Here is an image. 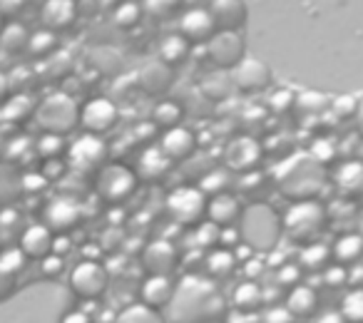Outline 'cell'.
<instances>
[{"label":"cell","instance_id":"cell-23","mask_svg":"<svg viewBox=\"0 0 363 323\" xmlns=\"http://www.w3.org/2000/svg\"><path fill=\"white\" fill-rule=\"evenodd\" d=\"M331 259H333V264H341V266H346V268L363 264V237L361 234H356V232L341 234L331 246Z\"/></svg>","mask_w":363,"mask_h":323},{"label":"cell","instance_id":"cell-4","mask_svg":"<svg viewBox=\"0 0 363 323\" xmlns=\"http://www.w3.org/2000/svg\"><path fill=\"white\" fill-rule=\"evenodd\" d=\"M33 117H35L43 135L65 137L67 132H72L80 125V107L67 92H52L38 102Z\"/></svg>","mask_w":363,"mask_h":323},{"label":"cell","instance_id":"cell-57","mask_svg":"<svg viewBox=\"0 0 363 323\" xmlns=\"http://www.w3.org/2000/svg\"><path fill=\"white\" fill-rule=\"evenodd\" d=\"M65 251H70V239L62 237V234H57V237L52 239V254H57V256H65Z\"/></svg>","mask_w":363,"mask_h":323},{"label":"cell","instance_id":"cell-55","mask_svg":"<svg viewBox=\"0 0 363 323\" xmlns=\"http://www.w3.org/2000/svg\"><path fill=\"white\" fill-rule=\"evenodd\" d=\"M65 172V164H62L60 159H48L45 162V167H43V177L50 182V179H55V177H60V174Z\"/></svg>","mask_w":363,"mask_h":323},{"label":"cell","instance_id":"cell-32","mask_svg":"<svg viewBox=\"0 0 363 323\" xmlns=\"http://www.w3.org/2000/svg\"><path fill=\"white\" fill-rule=\"evenodd\" d=\"M234 82H232V75H227V72H212L209 77H204L202 80V87H199V92L204 95V100H224V97L232 92Z\"/></svg>","mask_w":363,"mask_h":323},{"label":"cell","instance_id":"cell-27","mask_svg":"<svg viewBox=\"0 0 363 323\" xmlns=\"http://www.w3.org/2000/svg\"><path fill=\"white\" fill-rule=\"evenodd\" d=\"M237 264H239V259L232 249H214V251H209L207 259H204V271H207L209 278H217L219 281V278L232 276Z\"/></svg>","mask_w":363,"mask_h":323},{"label":"cell","instance_id":"cell-40","mask_svg":"<svg viewBox=\"0 0 363 323\" xmlns=\"http://www.w3.org/2000/svg\"><path fill=\"white\" fill-rule=\"evenodd\" d=\"M277 283L284 288H294V286H298V283H303V268L298 266V261L281 264L277 271Z\"/></svg>","mask_w":363,"mask_h":323},{"label":"cell","instance_id":"cell-29","mask_svg":"<svg viewBox=\"0 0 363 323\" xmlns=\"http://www.w3.org/2000/svg\"><path fill=\"white\" fill-rule=\"evenodd\" d=\"M328 264H331V246H326V244L313 242L301 249L298 266H301L303 271H323Z\"/></svg>","mask_w":363,"mask_h":323},{"label":"cell","instance_id":"cell-45","mask_svg":"<svg viewBox=\"0 0 363 323\" xmlns=\"http://www.w3.org/2000/svg\"><path fill=\"white\" fill-rule=\"evenodd\" d=\"M182 6V0H145V11L152 18H167Z\"/></svg>","mask_w":363,"mask_h":323},{"label":"cell","instance_id":"cell-24","mask_svg":"<svg viewBox=\"0 0 363 323\" xmlns=\"http://www.w3.org/2000/svg\"><path fill=\"white\" fill-rule=\"evenodd\" d=\"M137 82H140V87L147 95H160V92H164L172 85L169 65H164L162 60H150L147 65L140 67Z\"/></svg>","mask_w":363,"mask_h":323},{"label":"cell","instance_id":"cell-35","mask_svg":"<svg viewBox=\"0 0 363 323\" xmlns=\"http://www.w3.org/2000/svg\"><path fill=\"white\" fill-rule=\"evenodd\" d=\"M28 40H30V33H28L21 23H11V26H6L3 33H0V47L6 52L28 50Z\"/></svg>","mask_w":363,"mask_h":323},{"label":"cell","instance_id":"cell-41","mask_svg":"<svg viewBox=\"0 0 363 323\" xmlns=\"http://www.w3.org/2000/svg\"><path fill=\"white\" fill-rule=\"evenodd\" d=\"M35 149H38V154H40V157H45V162L48 159H57V157L62 154V149H65V140H62V137H57V135H43L40 140H38Z\"/></svg>","mask_w":363,"mask_h":323},{"label":"cell","instance_id":"cell-7","mask_svg":"<svg viewBox=\"0 0 363 323\" xmlns=\"http://www.w3.org/2000/svg\"><path fill=\"white\" fill-rule=\"evenodd\" d=\"M137 174L125 164H105L97 172L95 189L107 204H122L125 199H130L137 189Z\"/></svg>","mask_w":363,"mask_h":323},{"label":"cell","instance_id":"cell-61","mask_svg":"<svg viewBox=\"0 0 363 323\" xmlns=\"http://www.w3.org/2000/svg\"><path fill=\"white\" fill-rule=\"evenodd\" d=\"M8 92H11V80H8L6 72H0V102L6 100Z\"/></svg>","mask_w":363,"mask_h":323},{"label":"cell","instance_id":"cell-56","mask_svg":"<svg viewBox=\"0 0 363 323\" xmlns=\"http://www.w3.org/2000/svg\"><path fill=\"white\" fill-rule=\"evenodd\" d=\"M23 184H26L28 192H35V189H43L48 184V179L43 177V174H28L26 179H23Z\"/></svg>","mask_w":363,"mask_h":323},{"label":"cell","instance_id":"cell-46","mask_svg":"<svg viewBox=\"0 0 363 323\" xmlns=\"http://www.w3.org/2000/svg\"><path fill=\"white\" fill-rule=\"evenodd\" d=\"M219 232L222 229L217 227V224H212V222H202L197 227V232H194V242L199 244V246H214V244H219Z\"/></svg>","mask_w":363,"mask_h":323},{"label":"cell","instance_id":"cell-37","mask_svg":"<svg viewBox=\"0 0 363 323\" xmlns=\"http://www.w3.org/2000/svg\"><path fill=\"white\" fill-rule=\"evenodd\" d=\"M229 187V172L227 169H214V172H209L207 177L202 179V184H199V189H202L204 194H209V197H217V194H224Z\"/></svg>","mask_w":363,"mask_h":323},{"label":"cell","instance_id":"cell-14","mask_svg":"<svg viewBox=\"0 0 363 323\" xmlns=\"http://www.w3.org/2000/svg\"><path fill=\"white\" fill-rule=\"evenodd\" d=\"M214 33H217V28H214V21H212V16H209L207 8H189L187 13H182L179 35L184 38L189 45H192V42L202 45V42H207Z\"/></svg>","mask_w":363,"mask_h":323},{"label":"cell","instance_id":"cell-34","mask_svg":"<svg viewBox=\"0 0 363 323\" xmlns=\"http://www.w3.org/2000/svg\"><path fill=\"white\" fill-rule=\"evenodd\" d=\"M338 313L346 323H363V286L346 291L338 303Z\"/></svg>","mask_w":363,"mask_h":323},{"label":"cell","instance_id":"cell-1","mask_svg":"<svg viewBox=\"0 0 363 323\" xmlns=\"http://www.w3.org/2000/svg\"><path fill=\"white\" fill-rule=\"evenodd\" d=\"M227 316V298L207 278L189 276L177 286L167 306V323H219Z\"/></svg>","mask_w":363,"mask_h":323},{"label":"cell","instance_id":"cell-59","mask_svg":"<svg viewBox=\"0 0 363 323\" xmlns=\"http://www.w3.org/2000/svg\"><path fill=\"white\" fill-rule=\"evenodd\" d=\"M316 323H346V321H343V316L338 311H326L316 318Z\"/></svg>","mask_w":363,"mask_h":323},{"label":"cell","instance_id":"cell-21","mask_svg":"<svg viewBox=\"0 0 363 323\" xmlns=\"http://www.w3.org/2000/svg\"><path fill=\"white\" fill-rule=\"evenodd\" d=\"M52 232L45 227V224H33L26 232L21 234V251L26 254V259H38L43 261L45 256L52 254Z\"/></svg>","mask_w":363,"mask_h":323},{"label":"cell","instance_id":"cell-5","mask_svg":"<svg viewBox=\"0 0 363 323\" xmlns=\"http://www.w3.org/2000/svg\"><path fill=\"white\" fill-rule=\"evenodd\" d=\"M242 239L254 251H269L281 237V217L267 204H252L242 212Z\"/></svg>","mask_w":363,"mask_h":323},{"label":"cell","instance_id":"cell-11","mask_svg":"<svg viewBox=\"0 0 363 323\" xmlns=\"http://www.w3.org/2000/svg\"><path fill=\"white\" fill-rule=\"evenodd\" d=\"M117 117H120V112H117L115 102L107 100V97H95V100L85 102L80 107V125L87 135L100 137L110 132L117 125Z\"/></svg>","mask_w":363,"mask_h":323},{"label":"cell","instance_id":"cell-39","mask_svg":"<svg viewBox=\"0 0 363 323\" xmlns=\"http://www.w3.org/2000/svg\"><path fill=\"white\" fill-rule=\"evenodd\" d=\"M55 45H57L55 33L38 30V33H33L30 40H28V52H30V55H45V52H52Z\"/></svg>","mask_w":363,"mask_h":323},{"label":"cell","instance_id":"cell-22","mask_svg":"<svg viewBox=\"0 0 363 323\" xmlns=\"http://www.w3.org/2000/svg\"><path fill=\"white\" fill-rule=\"evenodd\" d=\"M43 26L45 30H65L72 26V21L77 18V6L75 0H45L43 3Z\"/></svg>","mask_w":363,"mask_h":323},{"label":"cell","instance_id":"cell-58","mask_svg":"<svg viewBox=\"0 0 363 323\" xmlns=\"http://www.w3.org/2000/svg\"><path fill=\"white\" fill-rule=\"evenodd\" d=\"M264 271L262 261H249L247 266H244V273H247V281H257V276Z\"/></svg>","mask_w":363,"mask_h":323},{"label":"cell","instance_id":"cell-38","mask_svg":"<svg viewBox=\"0 0 363 323\" xmlns=\"http://www.w3.org/2000/svg\"><path fill=\"white\" fill-rule=\"evenodd\" d=\"M142 18V8L137 3H120L112 13V21L120 28H135Z\"/></svg>","mask_w":363,"mask_h":323},{"label":"cell","instance_id":"cell-18","mask_svg":"<svg viewBox=\"0 0 363 323\" xmlns=\"http://www.w3.org/2000/svg\"><path fill=\"white\" fill-rule=\"evenodd\" d=\"M160 149L169 162H182L192 157V152L197 149V137L187 127H172L162 135Z\"/></svg>","mask_w":363,"mask_h":323},{"label":"cell","instance_id":"cell-31","mask_svg":"<svg viewBox=\"0 0 363 323\" xmlns=\"http://www.w3.org/2000/svg\"><path fill=\"white\" fill-rule=\"evenodd\" d=\"M187 55H189V42L184 40L179 33H172V35L162 38L160 60L164 62V65H177V62H182Z\"/></svg>","mask_w":363,"mask_h":323},{"label":"cell","instance_id":"cell-47","mask_svg":"<svg viewBox=\"0 0 363 323\" xmlns=\"http://www.w3.org/2000/svg\"><path fill=\"white\" fill-rule=\"evenodd\" d=\"M296 318L289 313V308L284 303H274L262 313V323H294Z\"/></svg>","mask_w":363,"mask_h":323},{"label":"cell","instance_id":"cell-20","mask_svg":"<svg viewBox=\"0 0 363 323\" xmlns=\"http://www.w3.org/2000/svg\"><path fill=\"white\" fill-rule=\"evenodd\" d=\"M242 204L234 194L224 192V194H217L207 202V219L212 224H217L219 229H227V227H234V224L242 219Z\"/></svg>","mask_w":363,"mask_h":323},{"label":"cell","instance_id":"cell-51","mask_svg":"<svg viewBox=\"0 0 363 323\" xmlns=\"http://www.w3.org/2000/svg\"><path fill=\"white\" fill-rule=\"evenodd\" d=\"M296 97H294V90H277V95L269 97V105L274 107L277 112H284L289 105H294Z\"/></svg>","mask_w":363,"mask_h":323},{"label":"cell","instance_id":"cell-28","mask_svg":"<svg viewBox=\"0 0 363 323\" xmlns=\"http://www.w3.org/2000/svg\"><path fill=\"white\" fill-rule=\"evenodd\" d=\"M167 169H169V159L162 154L160 147H150V149L142 152L140 167H137V172H140L142 179H147V182H157V179L164 177Z\"/></svg>","mask_w":363,"mask_h":323},{"label":"cell","instance_id":"cell-15","mask_svg":"<svg viewBox=\"0 0 363 323\" xmlns=\"http://www.w3.org/2000/svg\"><path fill=\"white\" fill-rule=\"evenodd\" d=\"M80 217H82L80 204L70 197H55L45 207V227L57 234H65L72 227H77Z\"/></svg>","mask_w":363,"mask_h":323},{"label":"cell","instance_id":"cell-10","mask_svg":"<svg viewBox=\"0 0 363 323\" xmlns=\"http://www.w3.org/2000/svg\"><path fill=\"white\" fill-rule=\"evenodd\" d=\"M207 57L222 70H234L244 60V40L239 33H214L207 40Z\"/></svg>","mask_w":363,"mask_h":323},{"label":"cell","instance_id":"cell-54","mask_svg":"<svg viewBox=\"0 0 363 323\" xmlns=\"http://www.w3.org/2000/svg\"><path fill=\"white\" fill-rule=\"evenodd\" d=\"M13 288H16V276H13V273H8L6 268H0V301L11 296Z\"/></svg>","mask_w":363,"mask_h":323},{"label":"cell","instance_id":"cell-12","mask_svg":"<svg viewBox=\"0 0 363 323\" xmlns=\"http://www.w3.org/2000/svg\"><path fill=\"white\" fill-rule=\"evenodd\" d=\"M179 264V254H177L174 244L157 239L150 242L142 251V266H145L147 276H172V271Z\"/></svg>","mask_w":363,"mask_h":323},{"label":"cell","instance_id":"cell-63","mask_svg":"<svg viewBox=\"0 0 363 323\" xmlns=\"http://www.w3.org/2000/svg\"><path fill=\"white\" fill-rule=\"evenodd\" d=\"M0 254H3V242H0Z\"/></svg>","mask_w":363,"mask_h":323},{"label":"cell","instance_id":"cell-60","mask_svg":"<svg viewBox=\"0 0 363 323\" xmlns=\"http://www.w3.org/2000/svg\"><path fill=\"white\" fill-rule=\"evenodd\" d=\"M62 323H90V318H87L82 311H72V313H67V316L62 318Z\"/></svg>","mask_w":363,"mask_h":323},{"label":"cell","instance_id":"cell-48","mask_svg":"<svg viewBox=\"0 0 363 323\" xmlns=\"http://www.w3.org/2000/svg\"><path fill=\"white\" fill-rule=\"evenodd\" d=\"M62 271H65V259L57 256V254H50L40 261V273L45 278H57Z\"/></svg>","mask_w":363,"mask_h":323},{"label":"cell","instance_id":"cell-43","mask_svg":"<svg viewBox=\"0 0 363 323\" xmlns=\"http://www.w3.org/2000/svg\"><path fill=\"white\" fill-rule=\"evenodd\" d=\"M21 227V214L16 209H3L0 212V242L16 237V229Z\"/></svg>","mask_w":363,"mask_h":323},{"label":"cell","instance_id":"cell-53","mask_svg":"<svg viewBox=\"0 0 363 323\" xmlns=\"http://www.w3.org/2000/svg\"><path fill=\"white\" fill-rule=\"evenodd\" d=\"M219 244H222V249H232V246H237V244H242V234H239L234 227L222 229V232H219Z\"/></svg>","mask_w":363,"mask_h":323},{"label":"cell","instance_id":"cell-17","mask_svg":"<svg viewBox=\"0 0 363 323\" xmlns=\"http://www.w3.org/2000/svg\"><path fill=\"white\" fill-rule=\"evenodd\" d=\"M269 67L264 65L262 60H254V57H244L237 67L232 70V82L234 87L244 92H257V90H264L269 85Z\"/></svg>","mask_w":363,"mask_h":323},{"label":"cell","instance_id":"cell-19","mask_svg":"<svg viewBox=\"0 0 363 323\" xmlns=\"http://www.w3.org/2000/svg\"><path fill=\"white\" fill-rule=\"evenodd\" d=\"M207 11L212 16L217 33H237V28H242V23L247 21V6L242 0H212V6Z\"/></svg>","mask_w":363,"mask_h":323},{"label":"cell","instance_id":"cell-13","mask_svg":"<svg viewBox=\"0 0 363 323\" xmlns=\"http://www.w3.org/2000/svg\"><path fill=\"white\" fill-rule=\"evenodd\" d=\"M262 159V147H259L257 140L252 137H239L232 144L227 147V154H224V162H227L229 172H242L249 174Z\"/></svg>","mask_w":363,"mask_h":323},{"label":"cell","instance_id":"cell-33","mask_svg":"<svg viewBox=\"0 0 363 323\" xmlns=\"http://www.w3.org/2000/svg\"><path fill=\"white\" fill-rule=\"evenodd\" d=\"M112 323H167V318L160 311L147 308L145 303H132V306L122 308Z\"/></svg>","mask_w":363,"mask_h":323},{"label":"cell","instance_id":"cell-30","mask_svg":"<svg viewBox=\"0 0 363 323\" xmlns=\"http://www.w3.org/2000/svg\"><path fill=\"white\" fill-rule=\"evenodd\" d=\"M336 182L343 194L363 192V162H346L336 172Z\"/></svg>","mask_w":363,"mask_h":323},{"label":"cell","instance_id":"cell-62","mask_svg":"<svg viewBox=\"0 0 363 323\" xmlns=\"http://www.w3.org/2000/svg\"><path fill=\"white\" fill-rule=\"evenodd\" d=\"M353 117H356L358 132H361V135H363V100L358 102V107H356V115H353Z\"/></svg>","mask_w":363,"mask_h":323},{"label":"cell","instance_id":"cell-36","mask_svg":"<svg viewBox=\"0 0 363 323\" xmlns=\"http://www.w3.org/2000/svg\"><path fill=\"white\" fill-rule=\"evenodd\" d=\"M182 107L177 105V102H160V105L155 107V115H152V120H155V127H162V130H172V127H179L182 122Z\"/></svg>","mask_w":363,"mask_h":323},{"label":"cell","instance_id":"cell-3","mask_svg":"<svg viewBox=\"0 0 363 323\" xmlns=\"http://www.w3.org/2000/svg\"><path fill=\"white\" fill-rule=\"evenodd\" d=\"M326 219H328L326 207L318 204L316 199H311V202H296L281 217V232L294 244L306 246V244H313L321 237V232L326 229Z\"/></svg>","mask_w":363,"mask_h":323},{"label":"cell","instance_id":"cell-16","mask_svg":"<svg viewBox=\"0 0 363 323\" xmlns=\"http://www.w3.org/2000/svg\"><path fill=\"white\" fill-rule=\"evenodd\" d=\"M177 291V283L172 276H147L140 286V303H145L152 311H164L172 303Z\"/></svg>","mask_w":363,"mask_h":323},{"label":"cell","instance_id":"cell-44","mask_svg":"<svg viewBox=\"0 0 363 323\" xmlns=\"http://www.w3.org/2000/svg\"><path fill=\"white\" fill-rule=\"evenodd\" d=\"M23 266H26V254L21 249H6V251L0 254V268H6L13 276L18 271H23Z\"/></svg>","mask_w":363,"mask_h":323},{"label":"cell","instance_id":"cell-50","mask_svg":"<svg viewBox=\"0 0 363 323\" xmlns=\"http://www.w3.org/2000/svg\"><path fill=\"white\" fill-rule=\"evenodd\" d=\"M296 105L306 112H321L326 107V97H321L318 92H303L301 97H296Z\"/></svg>","mask_w":363,"mask_h":323},{"label":"cell","instance_id":"cell-8","mask_svg":"<svg viewBox=\"0 0 363 323\" xmlns=\"http://www.w3.org/2000/svg\"><path fill=\"white\" fill-rule=\"evenodd\" d=\"M110 286V273L95 259H85L70 271V291L82 301H97Z\"/></svg>","mask_w":363,"mask_h":323},{"label":"cell","instance_id":"cell-26","mask_svg":"<svg viewBox=\"0 0 363 323\" xmlns=\"http://www.w3.org/2000/svg\"><path fill=\"white\" fill-rule=\"evenodd\" d=\"M264 298H267V291H264L257 281H242V283H237V288L232 291L234 308H237V311H242V313L262 311Z\"/></svg>","mask_w":363,"mask_h":323},{"label":"cell","instance_id":"cell-49","mask_svg":"<svg viewBox=\"0 0 363 323\" xmlns=\"http://www.w3.org/2000/svg\"><path fill=\"white\" fill-rule=\"evenodd\" d=\"M308 154H311L316 162H321V164H326V162H331L333 157H336V147H333L328 140H316Z\"/></svg>","mask_w":363,"mask_h":323},{"label":"cell","instance_id":"cell-6","mask_svg":"<svg viewBox=\"0 0 363 323\" xmlns=\"http://www.w3.org/2000/svg\"><path fill=\"white\" fill-rule=\"evenodd\" d=\"M167 214L179 227H199L207 217V194L199 187H177L167 197Z\"/></svg>","mask_w":363,"mask_h":323},{"label":"cell","instance_id":"cell-2","mask_svg":"<svg viewBox=\"0 0 363 323\" xmlns=\"http://www.w3.org/2000/svg\"><path fill=\"white\" fill-rule=\"evenodd\" d=\"M326 184L323 164L311 154H294L284 162L277 172V187L286 199L296 202H311L316 194H321Z\"/></svg>","mask_w":363,"mask_h":323},{"label":"cell","instance_id":"cell-9","mask_svg":"<svg viewBox=\"0 0 363 323\" xmlns=\"http://www.w3.org/2000/svg\"><path fill=\"white\" fill-rule=\"evenodd\" d=\"M67 157H70L72 169L77 172H95V169L100 172L107 159V144L97 135H82L70 144Z\"/></svg>","mask_w":363,"mask_h":323},{"label":"cell","instance_id":"cell-25","mask_svg":"<svg viewBox=\"0 0 363 323\" xmlns=\"http://www.w3.org/2000/svg\"><path fill=\"white\" fill-rule=\"evenodd\" d=\"M284 306L289 308L294 318H311L318 308V293L308 283H298V286L289 288Z\"/></svg>","mask_w":363,"mask_h":323},{"label":"cell","instance_id":"cell-42","mask_svg":"<svg viewBox=\"0 0 363 323\" xmlns=\"http://www.w3.org/2000/svg\"><path fill=\"white\" fill-rule=\"evenodd\" d=\"M321 276L328 288H343L348 283V278H351V273H348V268L341 266V264H328L321 271Z\"/></svg>","mask_w":363,"mask_h":323},{"label":"cell","instance_id":"cell-52","mask_svg":"<svg viewBox=\"0 0 363 323\" xmlns=\"http://www.w3.org/2000/svg\"><path fill=\"white\" fill-rule=\"evenodd\" d=\"M356 107H358V102L353 100V97H338V100L333 102V112H336L338 117L356 115Z\"/></svg>","mask_w":363,"mask_h":323}]
</instances>
